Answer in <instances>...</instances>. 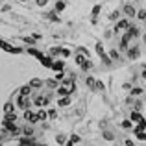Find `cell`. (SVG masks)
<instances>
[{
    "label": "cell",
    "mask_w": 146,
    "mask_h": 146,
    "mask_svg": "<svg viewBox=\"0 0 146 146\" xmlns=\"http://www.w3.org/2000/svg\"><path fill=\"white\" fill-rule=\"evenodd\" d=\"M129 120H131V122H137V124H141V122H144L146 118H144V115L141 113V111H131V113H129Z\"/></svg>",
    "instance_id": "cell-5"
},
{
    "label": "cell",
    "mask_w": 146,
    "mask_h": 146,
    "mask_svg": "<svg viewBox=\"0 0 146 146\" xmlns=\"http://www.w3.org/2000/svg\"><path fill=\"white\" fill-rule=\"evenodd\" d=\"M122 89H126V91H131V85H129V83H124V85H122Z\"/></svg>",
    "instance_id": "cell-48"
},
{
    "label": "cell",
    "mask_w": 146,
    "mask_h": 146,
    "mask_svg": "<svg viewBox=\"0 0 146 146\" xmlns=\"http://www.w3.org/2000/svg\"><path fill=\"white\" fill-rule=\"evenodd\" d=\"M35 41L37 39H33V37H24V43L26 44H35Z\"/></svg>",
    "instance_id": "cell-40"
},
{
    "label": "cell",
    "mask_w": 146,
    "mask_h": 146,
    "mask_svg": "<svg viewBox=\"0 0 146 146\" xmlns=\"http://www.w3.org/2000/svg\"><path fill=\"white\" fill-rule=\"evenodd\" d=\"M4 113H15V104L13 102H7V104H4Z\"/></svg>",
    "instance_id": "cell-16"
},
{
    "label": "cell",
    "mask_w": 146,
    "mask_h": 146,
    "mask_svg": "<svg viewBox=\"0 0 146 146\" xmlns=\"http://www.w3.org/2000/svg\"><path fill=\"white\" fill-rule=\"evenodd\" d=\"M100 11H102V6H94V7H93V15H94V17H96Z\"/></svg>",
    "instance_id": "cell-43"
},
{
    "label": "cell",
    "mask_w": 146,
    "mask_h": 146,
    "mask_svg": "<svg viewBox=\"0 0 146 146\" xmlns=\"http://www.w3.org/2000/svg\"><path fill=\"white\" fill-rule=\"evenodd\" d=\"M61 56H63V57H68V56H70V50H68V48H61Z\"/></svg>",
    "instance_id": "cell-42"
},
{
    "label": "cell",
    "mask_w": 146,
    "mask_h": 146,
    "mask_svg": "<svg viewBox=\"0 0 146 146\" xmlns=\"http://www.w3.org/2000/svg\"><path fill=\"white\" fill-rule=\"evenodd\" d=\"M63 146H74V143H72V141H70V139H68V141H67V143H65Z\"/></svg>",
    "instance_id": "cell-50"
},
{
    "label": "cell",
    "mask_w": 146,
    "mask_h": 146,
    "mask_svg": "<svg viewBox=\"0 0 146 146\" xmlns=\"http://www.w3.org/2000/svg\"><path fill=\"white\" fill-rule=\"evenodd\" d=\"M85 59H89V57H85V56H83V54H78V56H76V63H78L80 65V67H82V63H83V61H85Z\"/></svg>",
    "instance_id": "cell-27"
},
{
    "label": "cell",
    "mask_w": 146,
    "mask_h": 146,
    "mask_svg": "<svg viewBox=\"0 0 146 146\" xmlns=\"http://www.w3.org/2000/svg\"><path fill=\"white\" fill-rule=\"evenodd\" d=\"M96 89H100V91H104V89H106L104 82H100V80H98V82H96Z\"/></svg>",
    "instance_id": "cell-44"
},
{
    "label": "cell",
    "mask_w": 146,
    "mask_h": 146,
    "mask_svg": "<svg viewBox=\"0 0 146 146\" xmlns=\"http://www.w3.org/2000/svg\"><path fill=\"white\" fill-rule=\"evenodd\" d=\"M85 83H87V87H89V89H96V80H94L93 76H89V78L85 80Z\"/></svg>",
    "instance_id": "cell-22"
},
{
    "label": "cell",
    "mask_w": 146,
    "mask_h": 146,
    "mask_svg": "<svg viewBox=\"0 0 146 146\" xmlns=\"http://www.w3.org/2000/svg\"><path fill=\"white\" fill-rule=\"evenodd\" d=\"M37 2V6H44V4H46V0H35Z\"/></svg>",
    "instance_id": "cell-49"
},
{
    "label": "cell",
    "mask_w": 146,
    "mask_h": 146,
    "mask_svg": "<svg viewBox=\"0 0 146 146\" xmlns=\"http://www.w3.org/2000/svg\"><path fill=\"white\" fill-rule=\"evenodd\" d=\"M48 118L50 120H56L57 118V111L56 109H48Z\"/></svg>",
    "instance_id": "cell-30"
},
{
    "label": "cell",
    "mask_w": 146,
    "mask_h": 146,
    "mask_svg": "<svg viewBox=\"0 0 146 146\" xmlns=\"http://www.w3.org/2000/svg\"><path fill=\"white\" fill-rule=\"evenodd\" d=\"M50 104V96H44V100H43V106H48Z\"/></svg>",
    "instance_id": "cell-47"
},
{
    "label": "cell",
    "mask_w": 146,
    "mask_h": 146,
    "mask_svg": "<svg viewBox=\"0 0 146 146\" xmlns=\"http://www.w3.org/2000/svg\"><path fill=\"white\" fill-rule=\"evenodd\" d=\"M56 80H57V82H63V80H65V70L56 72Z\"/></svg>",
    "instance_id": "cell-34"
},
{
    "label": "cell",
    "mask_w": 146,
    "mask_h": 146,
    "mask_svg": "<svg viewBox=\"0 0 146 146\" xmlns=\"http://www.w3.org/2000/svg\"><path fill=\"white\" fill-rule=\"evenodd\" d=\"M65 9V2H57L56 4V11H63Z\"/></svg>",
    "instance_id": "cell-41"
},
{
    "label": "cell",
    "mask_w": 146,
    "mask_h": 146,
    "mask_svg": "<svg viewBox=\"0 0 146 146\" xmlns=\"http://www.w3.org/2000/svg\"><path fill=\"white\" fill-rule=\"evenodd\" d=\"M35 115H37V118H39V122H43V120L48 118V111H44V109H39Z\"/></svg>",
    "instance_id": "cell-18"
},
{
    "label": "cell",
    "mask_w": 146,
    "mask_h": 146,
    "mask_svg": "<svg viewBox=\"0 0 146 146\" xmlns=\"http://www.w3.org/2000/svg\"><path fill=\"white\" fill-rule=\"evenodd\" d=\"M129 26H131V24H129L128 19H118V22L115 24V33H117V32H122V30H128Z\"/></svg>",
    "instance_id": "cell-3"
},
{
    "label": "cell",
    "mask_w": 146,
    "mask_h": 146,
    "mask_svg": "<svg viewBox=\"0 0 146 146\" xmlns=\"http://www.w3.org/2000/svg\"><path fill=\"white\" fill-rule=\"evenodd\" d=\"M19 94H22V96H30V94H32V85H30V83L22 85L21 89H19Z\"/></svg>",
    "instance_id": "cell-11"
},
{
    "label": "cell",
    "mask_w": 146,
    "mask_h": 146,
    "mask_svg": "<svg viewBox=\"0 0 146 146\" xmlns=\"http://www.w3.org/2000/svg\"><path fill=\"white\" fill-rule=\"evenodd\" d=\"M65 68V63L61 59H54V65H52V70L54 72H59V70H63Z\"/></svg>",
    "instance_id": "cell-12"
},
{
    "label": "cell",
    "mask_w": 146,
    "mask_h": 146,
    "mask_svg": "<svg viewBox=\"0 0 146 146\" xmlns=\"http://www.w3.org/2000/svg\"><path fill=\"white\" fill-rule=\"evenodd\" d=\"M109 57H111V59H113V61H117V59H120V52H118V50H109Z\"/></svg>",
    "instance_id": "cell-24"
},
{
    "label": "cell",
    "mask_w": 146,
    "mask_h": 146,
    "mask_svg": "<svg viewBox=\"0 0 146 146\" xmlns=\"http://www.w3.org/2000/svg\"><path fill=\"white\" fill-rule=\"evenodd\" d=\"M70 141L76 144V143H80V141H82V137H80L78 133H72V135H70Z\"/></svg>",
    "instance_id": "cell-35"
},
{
    "label": "cell",
    "mask_w": 146,
    "mask_h": 146,
    "mask_svg": "<svg viewBox=\"0 0 146 146\" xmlns=\"http://www.w3.org/2000/svg\"><path fill=\"white\" fill-rule=\"evenodd\" d=\"M122 11H124V15H128V17H137V11L133 6H129V4H126L124 7H122Z\"/></svg>",
    "instance_id": "cell-8"
},
{
    "label": "cell",
    "mask_w": 146,
    "mask_h": 146,
    "mask_svg": "<svg viewBox=\"0 0 146 146\" xmlns=\"http://www.w3.org/2000/svg\"><path fill=\"white\" fill-rule=\"evenodd\" d=\"M44 85H48L50 89H57V87H59V83H57L56 78H50V80H46V82H44Z\"/></svg>",
    "instance_id": "cell-17"
},
{
    "label": "cell",
    "mask_w": 146,
    "mask_h": 146,
    "mask_svg": "<svg viewBox=\"0 0 146 146\" xmlns=\"http://www.w3.org/2000/svg\"><path fill=\"white\" fill-rule=\"evenodd\" d=\"M128 33L131 35V39H135V37L141 35V32H139V28H137V26H129V28H128Z\"/></svg>",
    "instance_id": "cell-14"
},
{
    "label": "cell",
    "mask_w": 146,
    "mask_h": 146,
    "mask_svg": "<svg viewBox=\"0 0 146 146\" xmlns=\"http://www.w3.org/2000/svg\"><path fill=\"white\" fill-rule=\"evenodd\" d=\"M57 54H61V48H50V56L57 57Z\"/></svg>",
    "instance_id": "cell-36"
},
{
    "label": "cell",
    "mask_w": 146,
    "mask_h": 146,
    "mask_svg": "<svg viewBox=\"0 0 146 146\" xmlns=\"http://www.w3.org/2000/svg\"><path fill=\"white\" fill-rule=\"evenodd\" d=\"M70 104H72L70 96H61L59 100H57V106H59V107H67V106H70Z\"/></svg>",
    "instance_id": "cell-10"
},
{
    "label": "cell",
    "mask_w": 146,
    "mask_h": 146,
    "mask_svg": "<svg viewBox=\"0 0 146 146\" xmlns=\"http://www.w3.org/2000/svg\"><path fill=\"white\" fill-rule=\"evenodd\" d=\"M30 85H32V89H41V87L44 85V82L41 78H32L30 80Z\"/></svg>",
    "instance_id": "cell-9"
},
{
    "label": "cell",
    "mask_w": 146,
    "mask_h": 146,
    "mask_svg": "<svg viewBox=\"0 0 146 146\" xmlns=\"http://www.w3.org/2000/svg\"><path fill=\"white\" fill-rule=\"evenodd\" d=\"M120 126H122V129H131L133 128V122L129 120V118H124V120L120 122Z\"/></svg>",
    "instance_id": "cell-20"
},
{
    "label": "cell",
    "mask_w": 146,
    "mask_h": 146,
    "mask_svg": "<svg viewBox=\"0 0 146 146\" xmlns=\"http://www.w3.org/2000/svg\"><path fill=\"white\" fill-rule=\"evenodd\" d=\"M2 126L7 129V133H11V135H19V133H21V129L15 126V122L9 120V118H6V117L2 118Z\"/></svg>",
    "instance_id": "cell-1"
},
{
    "label": "cell",
    "mask_w": 146,
    "mask_h": 146,
    "mask_svg": "<svg viewBox=\"0 0 146 146\" xmlns=\"http://www.w3.org/2000/svg\"><path fill=\"white\" fill-rule=\"evenodd\" d=\"M135 137L139 141H146V131H135Z\"/></svg>",
    "instance_id": "cell-32"
},
{
    "label": "cell",
    "mask_w": 146,
    "mask_h": 146,
    "mask_svg": "<svg viewBox=\"0 0 146 146\" xmlns=\"http://www.w3.org/2000/svg\"><path fill=\"white\" fill-rule=\"evenodd\" d=\"M102 137H104L106 141H113V139H115V135H113V133H109V131H104Z\"/></svg>",
    "instance_id": "cell-33"
},
{
    "label": "cell",
    "mask_w": 146,
    "mask_h": 146,
    "mask_svg": "<svg viewBox=\"0 0 146 146\" xmlns=\"http://www.w3.org/2000/svg\"><path fill=\"white\" fill-rule=\"evenodd\" d=\"M141 109H143V102H141V100L133 102V111H141Z\"/></svg>",
    "instance_id": "cell-31"
},
{
    "label": "cell",
    "mask_w": 146,
    "mask_h": 146,
    "mask_svg": "<svg viewBox=\"0 0 146 146\" xmlns=\"http://www.w3.org/2000/svg\"><path fill=\"white\" fill-rule=\"evenodd\" d=\"M118 17H120V11H113V13H111V21H118Z\"/></svg>",
    "instance_id": "cell-38"
},
{
    "label": "cell",
    "mask_w": 146,
    "mask_h": 146,
    "mask_svg": "<svg viewBox=\"0 0 146 146\" xmlns=\"http://www.w3.org/2000/svg\"><path fill=\"white\" fill-rule=\"evenodd\" d=\"M143 93H144L143 87H131V91H129V96H141Z\"/></svg>",
    "instance_id": "cell-15"
},
{
    "label": "cell",
    "mask_w": 146,
    "mask_h": 146,
    "mask_svg": "<svg viewBox=\"0 0 146 146\" xmlns=\"http://www.w3.org/2000/svg\"><path fill=\"white\" fill-rule=\"evenodd\" d=\"M50 19H52V21H59V17L56 15V11H54V13H50Z\"/></svg>",
    "instance_id": "cell-46"
},
{
    "label": "cell",
    "mask_w": 146,
    "mask_h": 146,
    "mask_svg": "<svg viewBox=\"0 0 146 146\" xmlns=\"http://www.w3.org/2000/svg\"><path fill=\"white\" fill-rule=\"evenodd\" d=\"M21 2H26V0H21Z\"/></svg>",
    "instance_id": "cell-52"
},
{
    "label": "cell",
    "mask_w": 146,
    "mask_h": 146,
    "mask_svg": "<svg viewBox=\"0 0 146 146\" xmlns=\"http://www.w3.org/2000/svg\"><path fill=\"white\" fill-rule=\"evenodd\" d=\"M137 19H139V21H146V9H139V11H137Z\"/></svg>",
    "instance_id": "cell-29"
},
{
    "label": "cell",
    "mask_w": 146,
    "mask_h": 146,
    "mask_svg": "<svg viewBox=\"0 0 146 146\" xmlns=\"http://www.w3.org/2000/svg\"><path fill=\"white\" fill-rule=\"evenodd\" d=\"M94 48H96V52L100 54V56L104 54V44H102V43H96V46H94Z\"/></svg>",
    "instance_id": "cell-39"
},
{
    "label": "cell",
    "mask_w": 146,
    "mask_h": 146,
    "mask_svg": "<svg viewBox=\"0 0 146 146\" xmlns=\"http://www.w3.org/2000/svg\"><path fill=\"white\" fill-rule=\"evenodd\" d=\"M91 68H93V63H91V59H85V61L82 63V70H83V72H89Z\"/></svg>",
    "instance_id": "cell-21"
},
{
    "label": "cell",
    "mask_w": 146,
    "mask_h": 146,
    "mask_svg": "<svg viewBox=\"0 0 146 146\" xmlns=\"http://www.w3.org/2000/svg\"><path fill=\"white\" fill-rule=\"evenodd\" d=\"M15 106H19L21 109H30V107L33 106V102H32L28 96H22V94H19V96H17V104H15Z\"/></svg>",
    "instance_id": "cell-2"
},
{
    "label": "cell",
    "mask_w": 146,
    "mask_h": 146,
    "mask_svg": "<svg viewBox=\"0 0 146 146\" xmlns=\"http://www.w3.org/2000/svg\"><path fill=\"white\" fill-rule=\"evenodd\" d=\"M124 144H126V146H135V143H133L131 139H126V141H124Z\"/></svg>",
    "instance_id": "cell-45"
},
{
    "label": "cell",
    "mask_w": 146,
    "mask_h": 146,
    "mask_svg": "<svg viewBox=\"0 0 146 146\" xmlns=\"http://www.w3.org/2000/svg\"><path fill=\"white\" fill-rule=\"evenodd\" d=\"M139 54H141L139 46H133L131 50H128V57H129V59H137V57H139Z\"/></svg>",
    "instance_id": "cell-13"
},
{
    "label": "cell",
    "mask_w": 146,
    "mask_h": 146,
    "mask_svg": "<svg viewBox=\"0 0 146 146\" xmlns=\"http://www.w3.org/2000/svg\"><path fill=\"white\" fill-rule=\"evenodd\" d=\"M56 93H57V96H70V89H68V87H65V85H59L56 89Z\"/></svg>",
    "instance_id": "cell-7"
},
{
    "label": "cell",
    "mask_w": 146,
    "mask_h": 146,
    "mask_svg": "<svg viewBox=\"0 0 146 146\" xmlns=\"http://www.w3.org/2000/svg\"><path fill=\"white\" fill-rule=\"evenodd\" d=\"M28 54H30V56H35L37 59H41V57L44 56V54H41L39 50H35V48H28Z\"/></svg>",
    "instance_id": "cell-23"
},
{
    "label": "cell",
    "mask_w": 146,
    "mask_h": 146,
    "mask_svg": "<svg viewBox=\"0 0 146 146\" xmlns=\"http://www.w3.org/2000/svg\"><path fill=\"white\" fill-rule=\"evenodd\" d=\"M22 118H24V120H28L30 124H35V122H39V118H37V115L33 113L32 109H24V117H22Z\"/></svg>",
    "instance_id": "cell-4"
},
{
    "label": "cell",
    "mask_w": 146,
    "mask_h": 146,
    "mask_svg": "<svg viewBox=\"0 0 146 146\" xmlns=\"http://www.w3.org/2000/svg\"><path fill=\"white\" fill-rule=\"evenodd\" d=\"M56 141H57V143H59L61 146H63V144H65V143H67V141H68V139H67V135H63V133H59V135H57V137H56Z\"/></svg>",
    "instance_id": "cell-26"
},
{
    "label": "cell",
    "mask_w": 146,
    "mask_h": 146,
    "mask_svg": "<svg viewBox=\"0 0 146 146\" xmlns=\"http://www.w3.org/2000/svg\"><path fill=\"white\" fill-rule=\"evenodd\" d=\"M141 76H143V80L146 82V68H143V74H141Z\"/></svg>",
    "instance_id": "cell-51"
},
{
    "label": "cell",
    "mask_w": 146,
    "mask_h": 146,
    "mask_svg": "<svg viewBox=\"0 0 146 146\" xmlns=\"http://www.w3.org/2000/svg\"><path fill=\"white\" fill-rule=\"evenodd\" d=\"M78 54H83L85 57H89V50H87V48H83V46H80V48H78Z\"/></svg>",
    "instance_id": "cell-37"
},
{
    "label": "cell",
    "mask_w": 146,
    "mask_h": 146,
    "mask_svg": "<svg viewBox=\"0 0 146 146\" xmlns=\"http://www.w3.org/2000/svg\"><path fill=\"white\" fill-rule=\"evenodd\" d=\"M43 100H44V96H41V94H39V96H35V98H33V106H43Z\"/></svg>",
    "instance_id": "cell-28"
},
{
    "label": "cell",
    "mask_w": 146,
    "mask_h": 146,
    "mask_svg": "<svg viewBox=\"0 0 146 146\" xmlns=\"http://www.w3.org/2000/svg\"><path fill=\"white\" fill-rule=\"evenodd\" d=\"M39 63L43 65V67H48V68H52V65H54V57L52 56H43L39 59Z\"/></svg>",
    "instance_id": "cell-6"
},
{
    "label": "cell",
    "mask_w": 146,
    "mask_h": 146,
    "mask_svg": "<svg viewBox=\"0 0 146 146\" xmlns=\"http://www.w3.org/2000/svg\"><path fill=\"white\" fill-rule=\"evenodd\" d=\"M22 135L24 137H33V128L32 126H24V128H22Z\"/></svg>",
    "instance_id": "cell-19"
},
{
    "label": "cell",
    "mask_w": 146,
    "mask_h": 146,
    "mask_svg": "<svg viewBox=\"0 0 146 146\" xmlns=\"http://www.w3.org/2000/svg\"><path fill=\"white\" fill-rule=\"evenodd\" d=\"M100 57H102L104 65H111V63H113V59H111V57H109V54H102V56H100Z\"/></svg>",
    "instance_id": "cell-25"
}]
</instances>
